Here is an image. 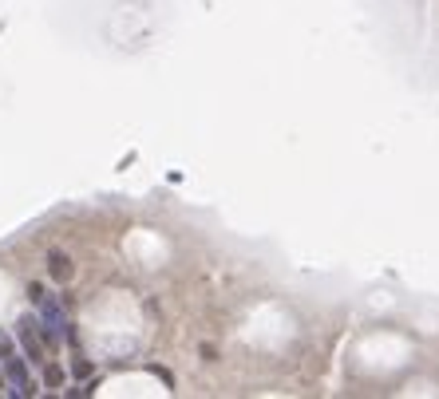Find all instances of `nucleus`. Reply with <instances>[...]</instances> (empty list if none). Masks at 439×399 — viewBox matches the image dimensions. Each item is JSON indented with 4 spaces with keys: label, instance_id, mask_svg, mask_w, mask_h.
<instances>
[{
    "label": "nucleus",
    "instance_id": "obj_4",
    "mask_svg": "<svg viewBox=\"0 0 439 399\" xmlns=\"http://www.w3.org/2000/svg\"><path fill=\"white\" fill-rule=\"evenodd\" d=\"M44 297H48V289H44V285H36V281H32V285H28V300H32V305L40 308V300H44Z\"/></svg>",
    "mask_w": 439,
    "mask_h": 399
},
{
    "label": "nucleus",
    "instance_id": "obj_1",
    "mask_svg": "<svg viewBox=\"0 0 439 399\" xmlns=\"http://www.w3.org/2000/svg\"><path fill=\"white\" fill-rule=\"evenodd\" d=\"M16 336H20V348H24V360H32V364H44V336H40V324H36V316H20Z\"/></svg>",
    "mask_w": 439,
    "mask_h": 399
},
{
    "label": "nucleus",
    "instance_id": "obj_6",
    "mask_svg": "<svg viewBox=\"0 0 439 399\" xmlns=\"http://www.w3.org/2000/svg\"><path fill=\"white\" fill-rule=\"evenodd\" d=\"M9 356H12V340L0 336V360H9Z\"/></svg>",
    "mask_w": 439,
    "mask_h": 399
},
{
    "label": "nucleus",
    "instance_id": "obj_2",
    "mask_svg": "<svg viewBox=\"0 0 439 399\" xmlns=\"http://www.w3.org/2000/svg\"><path fill=\"white\" fill-rule=\"evenodd\" d=\"M4 375L12 380V395H36V383H32V375H28V364H24V356H9L4 360Z\"/></svg>",
    "mask_w": 439,
    "mask_h": 399
},
{
    "label": "nucleus",
    "instance_id": "obj_3",
    "mask_svg": "<svg viewBox=\"0 0 439 399\" xmlns=\"http://www.w3.org/2000/svg\"><path fill=\"white\" fill-rule=\"evenodd\" d=\"M48 273H52V281H68L71 277V257L68 253H60V249H52V253H48Z\"/></svg>",
    "mask_w": 439,
    "mask_h": 399
},
{
    "label": "nucleus",
    "instance_id": "obj_5",
    "mask_svg": "<svg viewBox=\"0 0 439 399\" xmlns=\"http://www.w3.org/2000/svg\"><path fill=\"white\" fill-rule=\"evenodd\" d=\"M44 383H48V388H60V383H64V372H60V368H48V372H44Z\"/></svg>",
    "mask_w": 439,
    "mask_h": 399
}]
</instances>
